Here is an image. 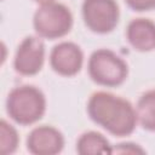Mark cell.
I'll return each instance as SVG.
<instances>
[{"mask_svg":"<svg viewBox=\"0 0 155 155\" xmlns=\"http://www.w3.org/2000/svg\"><path fill=\"white\" fill-rule=\"evenodd\" d=\"M87 113L94 124L116 137L130 136L138 122L136 109L130 101L105 91L91 94Z\"/></svg>","mask_w":155,"mask_h":155,"instance_id":"obj_1","label":"cell"},{"mask_svg":"<svg viewBox=\"0 0 155 155\" xmlns=\"http://www.w3.org/2000/svg\"><path fill=\"white\" fill-rule=\"evenodd\" d=\"M6 111L15 122L22 126L35 124L46 111L45 94L33 85L17 86L6 98Z\"/></svg>","mask_w":155,"mask_h":155,"instance_id":"obj_2","label":"cell"},{"mask_svg":"<svg viewBox=\"0 0 155 155\" xmlns=\"http://www.w3.org/2000/svg\"><path fill=\"white\" fill-rule=\"evenodd\" d=\"M88 75L101 86H120L128 75V65L117 53L109 48H98L88 58Z\"/></svg>","mask_w":155,"mask_h":155,"instance_id":"obj_3","label":"cell"},{"mask_svg":"<svg viewBox=\"0 0 155 155\" xmlns=\"http://www.w3.org/2000/svg\"><path fill=\"white\" fill-rule=\"evenodd\" d=\"M33 25L36 34L45 39H58L67 35L73 27V15L69 7L61 2L41 5L34 13Z\"/></svg>","mask_w":155,"mask_h":155,"instance_id":"obj_4","label":"cell"},{"mask_svg":"<svg viewBox=\"0 0 155 155\" xmlns=\"http://www.w3.org/2000/svg\"><path fill=\"white\" fill-rule=\"evenodd\" d=\"M81 12L86 27L98 34L110 33L119 23L120 10L115 0H84Z\"/></svg>","mask_w":155,"mask_h":155,"instance_id":"obj_5","label":"cell"},{"mask_svg":"<svg viewBox=\"0 0 155 155\" xmlns=\"http://www.w3.org/2000/svg\"><path fill=\"white\" fill-rule=\"evenodd\" d=\"M45 62V44L40 36H25L18 45L13 67L15 70L24 76L38 74Z\"/></svg>","mask_w":155,"mask_h":155,"instance_id":"obj_6","label":"cell"},{"mask_svg":"<svg viewBox=\"0 0 155 155\" xmlns=\"http://www.w3.org/2000/svg\"><path fill=\"white\" fill-rule=\"evenodd\" d=\"M84 63V53L79 45L71 41H62L53 46L50 53L51 68L63 76L76 75Z\"/></svg>","mask_w":155,"mask_h":155,"instance_id":"obj_7","label":"cell"},{"mask_svg":"<svg viewBox=\"0 0 155 155\" xmlns=\"http://www.w3.org/2000/svg\"><path fill=\"white\" fill-rule=\"evenodd\" d=\"M64 148L63 133L50 125H41L27 137V149L34 155H56Z\"/></svg>","mask_w":155,"mask_h":155,"instance_id":"obj_8","label":"cell"},{"mask_svg":"<svg viewBox=\"0 0 155 155\" xmlns=\"http://www.w3.org/2000/svg\"><path fill=\"white\" fill-rule=\"evenodd\" d=\"M126 38L134 50L153 51L155 48V22L143 17L132 19L126 28Z\"/></svg>","mask_w":155,"mask_h":155,"instance_id":"obj_9","label":"cell"},{"mask_svg":"<svg viewBox=\"0 0 155 155\" xmlns=\"http://www.w3.org/2000/svg\"><path fill=\"white\" fill-rule=\"evenodd\" d=\"M111 149L113 147L109 144V140L96 131L84 132L76 142V151L80 155L111 154Z\"/></svg>","mask_w":155,"mask_h":155,"instance_id":"obj_10","label":"cell"},{"mask_svg":"<svg viewBox=\"0 0 155 155\" xmlns=\"http://www.w3.org/2000/svg\"><path fill=\"white\" fill-rule=\"evenodd\" d=\"M136 113L140 126L147 131L155 132V90H149L139 97Z\"/></svg>","mask_w":155,"mask_h":155,"instance_id":"obj_11","label":"cell"},{"mask_svg":"<svg viewBox=\"0 0 155 155\" xmlns=\"http://www.w3.org/2000/svg\"><path fill=\"white\" fill-rule=\"evenodd\" d=\"M19 143V137L16 128L6 120L0 121V153L4 155L13 154Z\"/></svg>","mask_w":155,"mask_h":155,"instance_id":"obj_12","label":"cell"},{"mask_svg":"<svg viewBox=\"0 0 155 155\" xmlns=\"http://www.w3.org/2000/svg\"><path fill=\"white\" fill-rule=\"evenodd\" d=\"M119 153V154H144L145 150L142 149L138 144L134 143H121L117 144L115 148L111 149V154Z\"/></svg>","mask_w":155,"mask_h":155,"instance_id":"obj_13","label":"cell"},{"mask_svg":"<svg viewBox=\"0 0 155 155\" xmlns=\"http://www.w3.org/2000/svg\"><path fill=\"white\" fill-rule=\"evenodd\" d=\"M126 4L134 11H149L155 8V0H125Z\"/></svg>","mask_w":155,"mask_h":155,"instance_id":"obj_14","label":"cell"},{"mask_svg":"<svg viewBox=\"0 0 155 155\" xmlns=\"http://www.w3.org/2000/svg\"><path fill=\"white\" fill-rule=\"evenodd\" d=\"M35 2H39L41 5H45V4H50V2H53L54 0H34Z\"/></svg>","mask_w":155,"mask_h":155,"instance_id":"obj_15","label":"cell"}]
</instances>
